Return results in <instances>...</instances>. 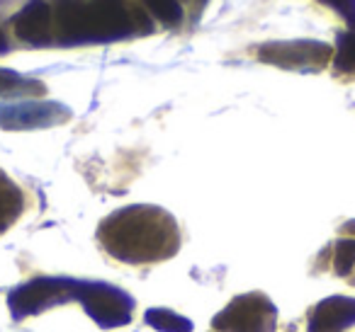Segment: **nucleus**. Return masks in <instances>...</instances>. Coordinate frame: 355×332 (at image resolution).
<instances>
[{"label": "nucleus", "mask_w": 355, "mask_h": 332, "mask_svg": "<svg viewBox=\"0 0 355 332\" xmlns=\"http://www.w3.org/2000/svg\"><path fill=\"white\" fill-rule=\"evenodd\" d=\"M105 250L119 262H161L180 248V228L161 206L134 204L114 211L100 225Z\"/></svg>", "instance_id": "nucleus-1"}, {"label": "nucleus", "mask_w": 355, "mask_h": 332, "mask_svg": "<svg viewBox=\"0 0 355 332\" xmlns=\"http://www.w3.org/2000/svg\"><path fill=\"white\" fill-rule=\"evenodd\" d=\"M56 32L64 44L114 42L153 30L146 10L127 0H61L56 6Z\"/></svg>", "instance_id": "nucleus-2"}, {"label": "nucleus", "mask_w": 355, "mask_h": 332, "mask_svg": "<svg viewBox=\"0 0 355 332\" xmlns=\"http://www.w3.org/2000/svg\"><path fill=\"white\" fill-rule=\"evenodd\" d=\"M275 325L277 308L266 293L236 296L212 320L217 332H275Z\"/></svg>", "instance_id": "nucleus-3"}, {"label": "nucleus", "mask_w": 355, "mask_h": 332, "mask_svg": "<svg viewBox=\"0 0 355 332\" xmlns=\"http://www.w3.org/2000/svg\"><path fill=\"white\" fill-rule=\"evenodd\" d=\"M334 49L326 42L295 39V42H268L258 46V59L268 66H277L285 71L316 73L329 66Z\"/></svg>", "instance_id": "nucleus-4"}, {"label": "nucleus", "mask_w": 355, "mask_h": 332, "mask_svg": "<svg viewBox=\"0 0 355 332\" xmlns=\"http://www.w3.org/2000/svg\"><path fill=\"white\" fill-rule=\"evenodd\" d=\"M76 298L100 327H119L132 320L134 298L117 286L103 282H78Z\"/></svg>", "instance_id": "nucleus-5"}, {"label": "nucleus", "mask_w": 355, "mask_h": 332, "mask_svg": "<svg viewBox=\"0 0 355 332\" xmlns=\"http://www.w3.org/2000/svg\"><path fill=\"white\" fill-rule=\"evenodd\" d=\"M76 288L78 282L66 277H37L32 282L17 286L15 291L8 296V306H10L15 317H27L42 313L44 308H51L56 303H64L76 298Z\"/></svg>", "instance_id": "nucleus-6"}, {"label": "nucleus", "mask_w": 355, "mask_h": 332, "mask_svg": "<svg viewBox=\"0 0 355 332\" xmlns=\"http://www.w3.org/2000/svg\"><path fill=\"white\" fill-rule=\"evenodd\" d=\"M71 117L69 107L59 102H3L0 104V129L8 131H27V129H46L64 124Z\"/></svg>", "instance_id": "nucleus-7"}, {"label": "nucleus", "mask_w": 355, "mask_h": 332, "mask_svg": "<svg viewBox=\"0 0 355 332\" xmlns=\"http://www.w3.org/2000/svg\"><path fill=\"white\" fill-rule=\"evenodd\" d=\"M51 22H54V12L46 6L44 0H32L17 12L15 17V35L22 42L35 46H44L51 42Z\"/></svg>", "instance_id": "nucleus-8"}, {"label": "nucleus", "mask_w": 355, "mask_h": 332, "mask_svg": "<svg viewBox=\"0 0 355 332\" xmlns=\"http://www.w3.org/2000/svg\"><path fill=\"white\" fill-rule=\"evenodd\" d=\"M355 325V298H324L309 315V332H343Z\"/></svg>", "instance_id": "nucleus-9"}, {"label": "nucleus", "mask_w": 355, "mask_h": 332, "mask_svg": "<svg viewBox=\"0 0 355 332\" xmlns=\"http://www.w3.org/2000/svg\"><path fill=\"white\" fill-rule=\"evenodd\" d=\"M144 317L158 332H193V320H188L180 313L168 311V308H148Z\"/></svg>", "instance_id": "nucleus-10"}, {"label": "nucleus", "mask_w": 355, "mask_h": 332, "mask_svg": "<svg viewBox=\"0 0 355 332\" xmlns=\"http://www.w3.org/2000/svg\"><path fill=\"white\" fill-rule=\"evenodd\" d=\"M144 8L166 27H175L183 22V6L180 0H144Z\"/></svg>", "instance_id": "nucleus-11"}, {"label": "nucleus", "mask_w": 355, "mask_h": 332, "mask_svg": "<svg viewBox=\"0 0 355 332\" xmlns=\"http://www.w3.org/2000/svg\"><path fill=\"white\" fill-rule=\"evenodd\" d=\"M15 93H44V85L37 80L22 78L17 71L0 68V95H15Z\"/></svg>", "instance_id": "nucleus-12"}, {"label": "nucleus", "mask_w": 355, "mask_h": 332, "mask_svg": "<svg viewBox=\"0 0 355 332\" xmlns=\"http://www.w3.org/2000/svg\"><path fill=\"white\" fill-rule=\"evenodd\" d=\"M334 269L338 277H350L355 272V238H340L334 245Z\"/></svg>", "instance_id": "nucleus-13"}, {"label": "nucleus", "mask_w": 355, "mask_h": 332, "mask_svg": "<svg viewBox=\"0 0 355 332\" xmlns=\"http://www.w3.org/2000/svg\"><path fill=\"white\" fill-rule=\"evenodd\" d=\"M336 68L340 73H355V32H345V35L338 37Z\"/></svg>", "instance_id": "nucleus-14"}, {"label": "nucleus", "mask_w": 355, "mask_h": 332, "mask_svg": "<svg viewBox=\"0 0 355 332\" xmlns=\"http://www.w3.org/2000/svg\"><path fill=\"white\" fill-rule=\"evenodd\" d=\"M319 3L334 8V10L345 20V25H348L350 30H355V0H319Z\"/></svg>", "instance_id": "nucleus-15"}, {"label": "nucleus", "mask_w": 355, "mask_h": 332, "mask_svg": "<svg viewBox=\"0 0 355 332\" xmlns=\"http://www.w3.org/2000/svg\"><path fill=\"white\" fill-rule=\"evenodd\" d=\"M8 51V39H6V35L0 32V54H6Z\"/></svg>", "instance_id": "nucleus-16"}]
</instances>
